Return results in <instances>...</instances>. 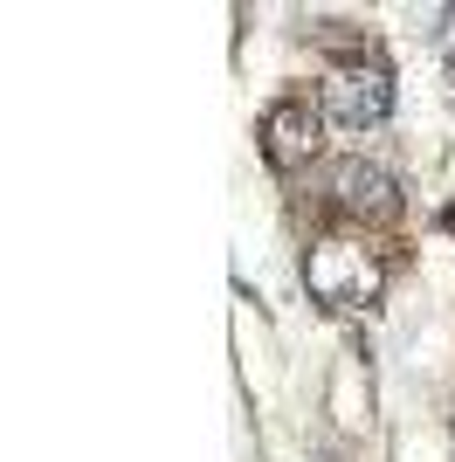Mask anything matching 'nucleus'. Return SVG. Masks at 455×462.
I'll return each instance as SVG.
<instances>
[{
    "mask_svg": "<svg viewBox=\"0 0 455 462\" xmlns=\"http://www.w3.org/2000/svg\"><path fill=\"white\" fill-rule=\"evenodd\" d=\"M324 111L345 117V125H379V117L394 111V90L379 69H345V77L324 83Z\"/></svg>",
    "mask_w": 455,
    "mask_h": 462,
    "instance_id": "1",
    "label": "nucleus"
},
{
    "mask_svg": "<svg viewBox=\"0 0 455 462\" xmlns=\"http://www.w3.org/2000/svg\"><path fill=\"white\" fill-rule=\"evenodd\" d=\"M339 187H345V200H352V208H366V200H373L379 214L394 208V180H386V173H373V166H345V173H339Z\"/></svg>",
    "mask_w": 455,
    "mask_h": 462,
    "instance_id": "2",
    "label": "nucleus"
}]
</instances>
